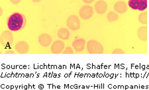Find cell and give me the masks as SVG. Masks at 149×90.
<instances>
[{
	"mask_svg": "<svg viewBox=\"0 0 149 90\" xmlns=\"http://www.w3.org/2000/svg\"><path fill=\"white\" fill-rule=\"evenodd\" d=\"M139 20L143 25H146L147 23V13H142L139 16Z\"/></svg>",
	"mask_w": 149,
	"mask_h": 90,
	"instance_id": "2e32d148",
	"label": "cell"
},
{
	"mask_svg": "<svg viewBox=\"0 0 149 90\" xmlns=\"http://www.w3.org/2000/svg\"><path fill=\"white\" fill-rule=\"evenodd\" d=\"M82 1L84 2V3H88V4H90V3H93L94 0H82Z\"/></svg>",
	"mask_w": 149,
	"mask_h": 90,
	"instance_id": "ffe728a7",
	"label": "cell"
},
{
	"mask_svg": "<svg viewBox=\"0 0 149 90\" xmlns=\"http://www.w3.org/2000/svg\"><path fill=\"white\" fill-rule=\"evenodd\" d=\"M0 41H1V44L3 47H6V48L8 47H10L13 42V34L9 31H4L3 32H2L1 35Z\"/></svg>",
	"mask_w": 149,
	"mask_h": 90,
	"instance_id": "277c9868",
	"label": "cell"
},
{
	"mask_svg": "<svg viewBox=\"0 0 149 90\" xmlns=\"http://www.w3.org/2000/svg\"><path fill=\"white\" fill-rule=\"evenodd\" d=\"M64 47H65V45H64L63 42L61 40H56L52 44L50 49H51L52 53L58 54L62 53V51L64 50Z\"/></svg>",
	"mask_w": 149,
	"mask_h": 90,
	"instance_id": "52a82bcc",
	"label": "cell"
},
{
	"mask_svg": "<svg viewBox=\"0 0 149 90\" xmlns=\"http://www.w3.org/2000/svg\"><path fill=\"white\" fill-rule=\"evenodd\" d=\"M25 24V19L24 16L20 13H13L9 16L8 26L9 29L11 31H17L23 28Z\"/></svg>",
	"mask_w": 149,
	"mask_h": 90,
	"instance_id": "6da1fadb",
	"label": "cell"
},
{
	"mask_svg": "<svg viewBox=\"0 0 149 90\" xmlns=\"http://www.w3.org/2000/svg\"><path fill=\"white\" fill-rule=\"evenodd\" d=\"M113 54H116V53H119V54H121V53H125V51L121 50V49H115V50L113 51Z\"/></svg>",
	"mask_w": 149,
	"mask_h": 90,
	"instance_id": "ac0fdd59",
	"label": "cell"
},
{
	"mask_svg": "<svg viewBox=\"0 0 149 90\" xmlns=\"http://www.w3.org/2000/svg\"><path fill=\"white\" fill-rule=\"evenodd\" d=\"M119 19V15L113 11H111L107 15V20L109 22H115Z\"/></svg>",
	"mask_w": 149,
	"mask_h": 90,
	"instance_id": "9a60e30c",
	"label": "cell"
},
{
	"mask_svg": "<svg viewBox=\"0 0 149 90\" xmlns=\"http://www.w3.org/2000/svg\"><path fill=\"white\" fill-rule=\"evenodd\" d=\"M70 34L69 30L66 28H61L58 32V36L62 40H68L70 37Z\"/></svg>",
	"mask_w": 149,
	"mask_h": 90,
	"instance_id": "5bb4252c",
	"label": "cell"
},
{
	"mask_svg": "<svg viewBox=\"0 0 149 90\" xmlns=\"http://www.w3.org/2000/svg\"><path fill=\"white\" fill-rule=\"evenodd\" d=\"M138 36L143 41L146 42L147 40V28L146 27H142L138 30Z\"/></svg>",
	"mask_w": 149,
	"mask_h": 90,
	"instance_id": "4fadbf2b",
	"label": "cell"
},
{
	"mask_svg": "<svg viewBox=\"0 0 149 90\" xmlns=\"http://www.w3.org/2000/svg\"><path fill=\"white\" fill-rule=\"evenodd\" d=\"M10 1L13 4H15V5H17L20 3L21 0H10Z\"/></svg>",
	"mask_w": 149,
	"mask_h": 90,
	"instance_id": "d6986e66",
	"label": "cell"
},
{
	"mask_svg": "<svg viewBox=\"0 0 149 90\" xmlns=\"http://www.w3.org/2000/svg\"><path fill=\"white\" fill-rule=\"evenodd\" d=\"M67 26L72 30H77L81 27L80 19L76 15H72L67 20Z\"/></svg>",
	"mask_w": 149,
	"mask_h": 90,
	"instance_id": "5b68a950",
	"label": "cell"
},
{
	"mask_svg": "<svg viewBox=\"0 0 149 90\" xmlns=\"http://www.w3.org/2000/svg\"><path fill=\"white\" fill-rule=\"evenodd\" d=\"M85 45L86 40L83 38H80L75 40V41L73 42L72 46L76 51L80 52L82 51L84 48H85Z\"/></svg>",
	"mask_w": 149,
	"mask_h": 90,
	"instance_id": "30bf717a",
	"label": "cell"
},
{
	"mask_svg": "<svg viewBox=\"0 0 149 90\" xmlns=\"http://www.w3.org/2000/svg\"><path fill=\"white\" fill-rule=\"evenodd\" d=\"M95 9L97 13L103 14L107 11V4L106 3V2H105L104 1L100 0V1H98L97 3H96Z\"/></svg>",
	"mask_w": 149,
	"mask_h": 90,
	"instance_id": "8fae6325",
	"label": "cell"
},
{
	"mask_svg": "<svg viewBox=\"0 0 149 90\" xmlns=\"http://www.w3.org/2000/svg\"><path fill=\"white\" fill-rule=\"evenodd\" d=\"M129 6L134 10L143 11L147 8V0H129Z\"/></svg>",
	"mask_w": 149,
	"mask_h": 90,
	"instance_id": "3957f363",
	"label": "cell"
},
{
	"mask_svg": "<svg viewBox=\"0 0 149 90\" xmlns=\"http://www.w3.org/2000/svg\"><path fill=\"white\" fill-rule=\"evenodd\" d=\"M38 42L43 47L49 46L52 43V38L47 34H42L38 38Z\"/></svg>",
	"mask_w": 149,
	"mask_h": 90,
	"instance_id": "9c48e42d",
	"label": "cell"
},
{
	"mask_svg": "<svg viewBox=\"0 0 149 90\" xmlns=\"http://www.w3.org/2000/svg\"><path fill=\"white\" fill-rule=\"evenodd\" d=\"M93 9L91 6H83L80 10V15L84 19H89L93 16Z\"/></svg>",
	"mask_w": 149,
	"mask_h": 90,
	"instance_id": "8992f818",
	"label": "cell"
},
{
	"mask_svg": "<svg viewBox=\"0 0 149 90\" xmlns=\"http://www.w3.org/2000/svg\"><path fill=\"white\" fill-rule=\"evenodd\" d=\"M33 2H35V3H38V2H40L41 0H32Z\"/></svg>",
	"mask_w": 149,
	"mask_h": 90,
	"instance_id": "44dd1931",
	"label": "cell"
},
{
	"mask_svg": "<svg viewBox=\"0 0 149 90\" xmlns=\"http://www.w3.org/2000/svg\"><path fill=\"white\" fill-rule=\"evenodd\" d=\"M114 9L115 11H117V13L120 14H123L127 11V6L125 2L120 1L117 2V3L115 4Z\"/></svg>",
	"mask_w": 149,
	"mask_h": 90,
	"instance_id": "7c38bea8",
	"label": "cell"
},
{
	"mask_svg": "<svg viewBox=\"0 0 149 90\" xmlns=\"http://www.w3.org/2000/svg\"><path fill=\"white\" fill-rule=\"evenodd\" d=\"M15 50L17 52L21 54H25L29 50V47L27 43H26L24 41L19 42L18 43H17L15 45Z\"/></svg>",
	"mask_w": 149,
	"mask_h": 90,
	"instance_id": "ba28073f",
	"label": "cell"
},
{
	"mask_svg": "<svg viewBox=\"0 0 149 90\" xmlns=\"http://www.w3.org/2000/svg\"><path fill=\"white\" fill-rule=\"evenodd\" d=\"M87 49L90 53L102 54L103 53V47L96 40H90L87 44Z\"/></svg>",
	"mask_w": 149,
	"mask_h": 90,
	"instance_id": "7a4b0ae2",
	"label": "cell"
},
{
	"mask_svg": "<svg viewBox=\"0 0 149 90\" xmlns=\"http://www.w3.org/2000/svg\"><path fill=\"white\" fill-rule=\"evenodd\" d=\"M64 54H68V53L72 54V53H74V51L72 50V49L70 47H66L65 50L64 51Z\"/></svg>",
	"mask_w": 149,
	"mask_h": 90,
	"instance_id": "e0dca14e",
	"label": "cell"
}]
</instances>
